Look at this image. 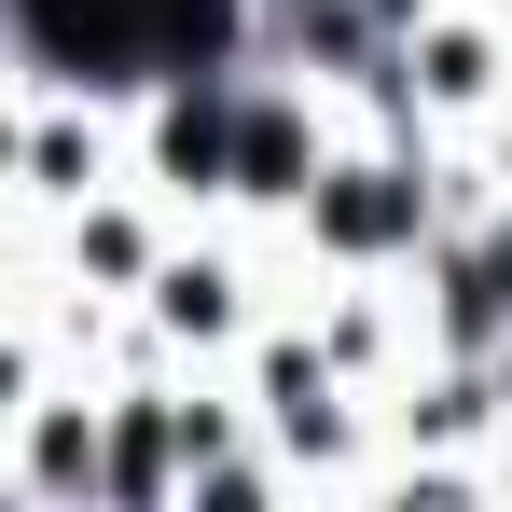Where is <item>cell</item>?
I'll use <instances>...</instances> for the list:
<instances>
[{"label":"cell","mask_w":512,"mask_h":512,"mask_svg":"<svg viewBox=\"0 0 512 512\" xmlns=\"http://www.w3.org/2000/svg\"><path fill=\"white\" fill-rule=\"evenodd\" d=\"M236 0H28V42L70 84H125V70H194L222 56Z\"/></svg>","instance_id":"cell-1"},{"label":"cell","mask_w":512,"mask_h":512,"mask_svg":"<svg viewBox=\"0 0 512 512\" xmlns=\"http://www.w3.org/2000/svg\"><path fill=\"white\" fill-rule=\"evenodd\" d=\"M42 485H97V429L84 416H42Z\"/></svg>","instance_id":"cell-7"},{"label":"cell","mask_w":512,"mask_h":512,"mask_svg":"<svg viewBox=\"0 0 512 512\" xmlns=\"http://www.w3.org/2000/svg\"><path fill=\"white\" fill-rule=\"evenodd\" d=\"M222 153H236V97L194 84V97L167 111V167H180V180H222Z\"/></svg>","instance_id":"cell-4"},{"label":"cell","mask_w":512,"mask_h":512,"mask_svg":"<svg viewBox=\"0 0 512 512\" xmlns=\"http://www.w3.org/2000/svg\"><path fill=\"white\" fill-rule=\"evenodd\" d=\"M305 222L333 236V250H416V180L402 167H333V180H305Z\"/></svg>","instance_id":"cell-2"},{"label":"cell","mask_w":512,"mask_h":512,"mask_svg":"<svg viewBox=\"0 0 512 512\" xmlns=\"http://www.w3.org/2000/svg\"><path fill=\"white\" fill-rule=\"evenodd\" d=\"M305 125L277 111V97H236V153H222V194H305Z\"/></svg>","instance_id":"cell-3"},{"label":"cell","mask_w":512,"mask_h":512,"mask_svg":"<svg viewBox=\"0 0 512 512\" xmlns=\"http://www.w3.org/2000/svg\"><path fill=\"white\" fill-rule=\"evenodd\" d=\"M111 485H125V499H153V485H167V416H125V443H111Z\"/></svg>","instance_id":"cell-6"},{"label":"cell","mask_w":512,"mask_h":512,"mask_svg":"<svg viewBox=\"0 0 512 512\" xmlns=\"http://www.w3.org/2000/svg\"><path fill=\"white\" fill-rule=\"evenodd\" d=\"M167 319L180 333H236V277L222 263H167Z\"/></svg>","instance_id":"cell-5"}]
</instances>
